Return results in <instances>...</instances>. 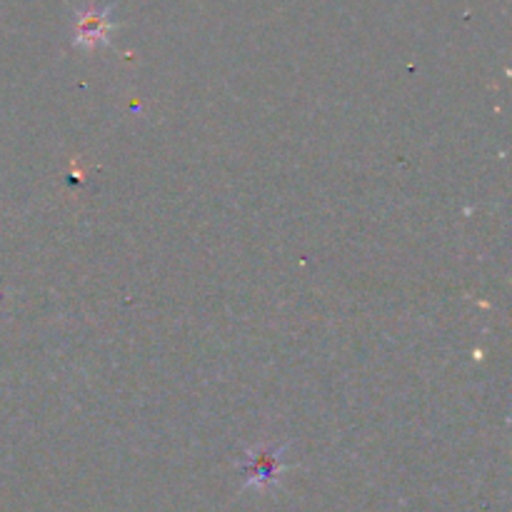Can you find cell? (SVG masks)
Listing matches in <instances>:
<instances>
[{"label": "cell", "instance_id": "cell-1", "mask_svg": "<svg viewBox=\"0 0 512 512\" xmlns=\"http://www.w3.org/2000/svg\"><path fill=\"white\" fill-rule=\"evenodd\" d=\"M115 23L110 20V8L105 10H85L83 15L75 23V35L73 40L83 48H98V45L108 43L110 33H113Z\"/></svg>", "mask_w": 512, "mask_h": 512}, {"label": "cell", "instance_id": "cell-2", "mask_svg": "<svg viewBox=\"0 0 512 512\" xmlns=\"http://www.w3.org/2000/svg\"><path fill=\"white\" fill-rule=\"evenodd\" d=\"M283 445H265V448L253 450L248 455V465H245V473H248V483L250 485H263L275 483L278 480V473L283 470Z\"/></svg>", "mask_w": 512, "mask_h": 512}]
</instances>
